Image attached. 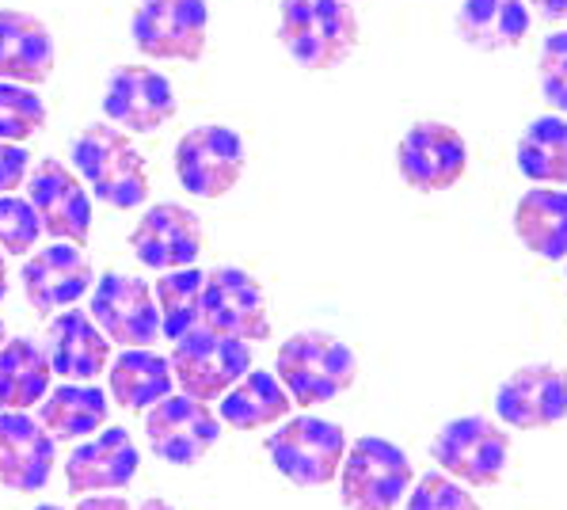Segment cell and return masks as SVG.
<instances>
[{
  "instance_id": "obj_22",
  "label": "cell",
  "mask_w": 567,
  "mask_h": 510,
  "mask_svg": "<svg viewBox=\"0 0 567 510\" xmlns=\"http://www.w3.org/2000/svg\"><path fill=\"white\" fill-rule=\"evenodd\" d=\"M54 61V34L39 16L20 12V8H0V81L39 88L50 81Z\"/></svg>"
},
{
  "instance_id": "obj_13",
  "label": "cell",
  "mask_w": 567,
  "mask_h": 510,
  "mask_svg": "<svg viewBox=\"0 0 567 510\" xmlns=\"http://www.w3.org/2000/svg\"><path fill=\"white\" fill-rule=\"evenodd\" d=\"M145 435H150V446L161 461L187 469L217 446L221 419L209 411V404L195 397H164L145 416Z\"/></svg>"
},
{
  "instance_id": "obj_3",
  "label": "cell",
  "mask_w": 567,
  "mask_h": 510,
  "mask_svg": "<svg viewBox=\"0 0 567 510\" xmlns=\"http://www.w3.org/2000/svg\"><path fill=\"white\" fill-rule=\"evenodd\" d=\"M275 369L298 408H320L359 381V355L328 332H298L278 347Z\"/></svg>"
},
{
  "instance_id": "obj_20",
  "label": "cell",
  "mask_w": 567,
  "mask_h": 510,
  "mask_svg": "<svg viewBox=\"0 0 567 510\" xmlns=\"http://www.w3.org/2000/svg\"><path fill=\"white\" fill-rule=\"evenodd\" d=\"M58 442L28 411H0V483L20 496H34L50 483Z\"/></svg>"
},
{
  "instance_id": "obj_29",
  "label": "cell",
  "mask_w": 567,
  "mask_h": 510,
  "mask_svg": "<svg viewBox=\"0 0 567 510\" xmlns=\"http://www.w3.org/2000/svg\"><path fill=\"white\" fill-rule=\"evenodd\" d=\"M514 164L537 187H567V119L540 114L529 122L514 149Z\"/></svg>"
},
{
  "instance_id": "obj_1",
  "label": "cell",
  "mask_w": 567,
  "mask_h": 510,
  "mask_svg": "<svg viewBox=\"0 0 567 510\" xmlns=\"http://www.w3.org/2000/svg\"><path fill=\"white\" fill-rule=\"evenodd\" d=\"M359 16L351 0H282L278 42L305 73H331L359 50Z\"/></svg>"
},
{
  "instance_id": "obj_10",
  "label": "cell",
  "mask_w": 567,
  "mask_h": 510,
  "mask_svg": "<svg viewBox=\"0 0 567 510\" xmlns=\"http://www.w3.org/2000/svg\"><path fill=\"white\" fill-rule=\"evenodd\" d=\"M396 172L419 195H439V191L457 187L468 172L465 134L450 122H415L396 145Z\"/></svg>"
},
{
  "instance_id": "obj_35",
  "label": "cell",
  "mask_w": 567,
  "mask_h": 510,
  "mask_svg": "<svg viewBox=\"0 0 567 510\" xmlns=\"http://www.w3.org/2000/svg\"><path fill=\"white\" fill-rule=\"evenodd\" d=\"M31 172V153L23 145L0 142V195H12L16 187L28 183Z\"/></svg>"
},
{
  "instance_id": "obj_26",
  "label": "cell",
  "mask_w": 567,
  "mask_h": 510,
  "mask_svg": "<svg viewBox=\"0 0 567 510\" xmlns=\"http://www.w3.org/2000/svg\"><path fill=\"white\" fill-rule=\"evenodd\" d=\"M290 408H293L290 392L282 389V381H278L275 374H267V369H248V374L221 397L217 419L233 430H259L270 424H282V419L290 416Z\"/></svg>"
},
{
  "instance_id": "obj_30",
  "label": "cell",
  "mask_w": 567,
  "mask_h": 510,
  "mask_svg": "<svg viewBox=\"0 0 567 510\" xmlns=\"http://www.w3.org/2000/svg\"><path fill=\"white\" fill-rule=\"evenodd\" d=\"M203 286L206 271L198 267L161 271V278L153 286L156 313H161V336L176 343L179 336H187L190 328L203 324Z\"/></svg>"
},
{
  "instance_id": "obj_40",
  "label": "cell",
  "mask_w": 567,
  "mask_h": 510,
  "mask_svg": "<svg viewBox=\"0 0 567 510\" xmlns=\"http://www.w3.org/2000/svg\"><path fill=\"white\" fill-rule=\"evenodd\" d=\"M8 343V328H4V320H0V347Z\"/></svg>"
},
{
  "instance_id": "obj_25",
  "label": "cell",
  "mask_w": 567,
  "mask_h": 510,
  "mask_svg": "<svg viewBox=\"0 0 567 510\" xmlns=\"http://www.w3.org/2000/svg\"><path fill=\"white\" fill-rule=\"evenodd\" d=\"M111 377V397L126 411H150L153 404L172 397L176 377H172V363L156 355L153 347H130L122 350L115 363L107 366Z\"/></svg>"
},
{
  "instance_id": "obj_16",
  "label": "cell",
  "mask_w": 567,
  "mask_h": 510,
  "mask_svg": "<svg viewBox=\"0 0 567 510\" xmlns=\"http://www.w3.org/2000/svg\"><path fill=\"white\" fill-rule=\"evenodd\" d=\"M103 114L126 134H156L164 122L176 119V92L168 76L150 65H118L107 76Z\"/></svg>"
},
{
  "instance_id": "obj_39",
  "label": "cell",
  "mask_w": 567,
  "mask_h": 510,
  "mask_svg": "<svg viewBox=\"0 0 567 510\" xmlns=\"http://www.w3.org/2000/svg\"><path fill=\"white\" fill-rule=\"evenodd\" d=\"M137 510H176V507H168L164 499H145V503L137 507Z\"/></svg>"
},
{
  "instance_id": "obj_28",
  "label": "cell",
  "mask_w": 567,
  "mask_h": 510,
  "mask_svg": "<svg viewBox=\"0 0 567 510\" xmlns=\"http://www.w3.org/2000/svg\"><path fill=\"white\" fill-rule=\"evenodd\" d=\"M54 369L34 339H8L0 347V411H31L50 392Z\"/></svg>"
},
{
  "instance_id": "obj_11",
  "label": "cell",
  "mask_w": 567,
  "mask_h": 510,
  "mask_svg": "<svg viewBox=\"0 0 567 510\" xmlns=\"http://www.w3.org/2000/svg\"><path fill=\"white\" fill-rule=\"evenodd\" d=\"M92 320L111 343L122 350L153 347L161 339V313H156L153 286L137 275L107 271L100 275V286L92 289Z\"/></svg>"
},
{
  "instance_id": "obj_9",
  "label": "cell",
  "mask_w": 567,
  "mask_h": 510,
  "mask_svg": "<svg viewBox=\"0 0 567 510\" xmlns=\"http://www.w3.org/2000/svg\"><path fill=\"white\" fill-rule=\"evenodd\" d=\"M130 34L153 61H203L209 8L206 0H142L130 20Z\"/></svg>"
},
{
  "instance_id": "obj_15",
  "label": "cell",
  "mask_w": 567,
  "mask_h": 510,
  "mask_svg": "<svg viewBox=\"0 0 567 510\" xmlns=\"http://www.w3.org/2000/svg\"><path fill=\"white\" fill-rule=\"evenodd\" d=\"M495 416L514 430H545L567 419V369L534 363L514 369L495 392Z\"/></svg>"
},
{
  "instance_id": "obj_8",
  "label": "cell",
  "mask_w": 567,
  "mask_h": 510,
  "mask_svg": "<svg viewBox=\"0 0 567 510\" xmlns=\"http://www.w3.org/2000/svg\"><path fill=\"white\" fill-rule=\"evenodd\" d=\"M244 164H248L244 137L229 126H217V122L187 130L176 145L179 187L187 191V195L206 198V202L229 195L240 183Z\"/></svg>"
},
{
  "instance_id": "obj_23",
  "label": "cell",
  "mask_w": 567,
  "mask_h": 510,
  "mask_svg": "<svg viewBox=\"0 0 567 510\" xmlns=\"http://www.w3.org/2000/svg\"><path fill=\"white\" fill-rule=\"evenodd\" d=\"M529 4L526 0H465L457 8V39L484 54H499V50H514L526 42L529 34Z\"/></svg>"
},
{
  "instance_id": "obj_6",
  "label": "cell",
  "mask_w": 567,
  "mask_h": 510,
  "mask_svg": "<svg viewBox=\"0 0 567 510\" xmlns=\"http://www.w3.org/2000/svg\"><path fill=\"white\" fill-rule=\"evenodd\" d=\"M431 457L450 480L465 488H495L511 461V435L495 419L461 416L434 435Z\"/></svg>"
},
{
  "instance_id": "obj_2",
  "label": "cell",
  "mask_w": 567,
  "mask_h": 510,
  "mask_svg": "<svg viewBox=\"0 0 567 510\" xmlns=\"http://www.w3.org/2000/svg\"><path fill=\"white\" fill-rule=\"evenodd\" d=\"M73 169L92 195L111 210H137L150 202V164L115 122H92L73 137Z\"/></svg>"
},
{
  "instance_id": "obj_33",
  "label": "cell",
  "mask_w": 567,
  "mask_h": 510,
  "mask_svg": "<svg viewBox=\"0 0 567 510\" xmlns=\"http://www.w3.org/2000/svg\"><path fill=\"white\" fill-rule=\"evenodd\" d=\"M540 95L556 114H567V31H553L537 58Z\"/></svg>"
},
{
  "instance_id": "obj_38",
  "label": "cell",
  "mask_w": 567,
  "mask_h": 510,
  "mask_svg": "<svg viewBox=\"0 0 567 510\" xmlns=\"http://www.w3.org/2000/svg\"><path fill=\"white\" fill-rule=\"evenodd\" d=\"M8 297V263H4V252H0V302Z\"/></svg>"
},
{
  "instance_id": "obj_31",
  "label": "cell",
  "mask_w": 567,
  "mask_h": 510,
  "mask_svg": "<svg viewBox=\"0 0 567 510\" xmlns=\"http://www.w3.org/2000/svg\"><path fill=\"white\" fill-rule=\"evenodd\" d=\"M47 130V103L23 84L0 81V142L23 145Z\"/></svg>"
},
{
  "instance_id": "obj_18",
  "label": "cell",
  "mask_w": 567,
  "mask_h": 510,
  "mask_svg": "<svg viewBox=\"0 0 567 510\" xmlns=\"http://www.w3.org/2000/svg\"><path fill=\"white\" fill-rule=\"evenodd\" d=\"M95 283V271L76 244H50L23 263V294L39 316H54L58 309H73Z\"/></svg>"
},
{
  "instance_id": "obj_19",
  "label": "cell",
  "mask_w": 567,
  "mask_h": 510,
  "mask_svg": "<svg viewBox=\"0 0 567 510\" xmlns=\"http://www.w3.org/2000/svg\"><path fill=\"white\" fill-rule=\"evenodd\" d=\"M137 465H142V453H137L130 430L107 427L69 453L65 488L69 496H107V491L130 488Z\"/></svg>"
},
{
  "instance_id": "obj_27",
  "label": "cell",
  "mask_w": 567,
  "mask_h": 510,
  "mask_svg": "<svg viewBox=\"0 0 567 510\" xmlns=\"http://www.w3.org/2000/svg\"><path fill=\"white\" fill-rule=\"evenodd\" d=\"M39 424L54 442H76V438L95 435L107 424V397L95 385L65 381L50 389L39 404Z\"/></svg>"
},
{
  "instance_id": "obj_37",
  "label": "cell",
  "mask_w": 567,
  "mask_h": 510,
  "mask_svg": "<svg viewBox=\"0 0 567 510\" xmlns=\"http://www.w3.org/2000/svg\"><path fill=\"white\" fill-rule=\"evenodd\" d=\"M76 510H130V503L122 496H84Z\"/></svg>"
},
{
  "instance_id": "obj_7",
  "label": "cell",
  "mask_w": 567,
  "mask_h": 510,
  "mask_svg": "<svg viewBox=\"0 0 567 510\" xmlns=\"http://www.w3.org/2000/svg\"><path fill=\"white\" fill-rule=\"evenodd\" d=\"M347 435L339 424L317 416L282 419V427L267 438V453L275 469L298 488H324L339 477L347 457Z\"/></svg>"
},
{
  "instance_id": "obj_24",
  "label": "cell",
  "mask_w": 567,
  "mask_h": 510,
  "mask_svg": "<svg viewBox=\"0 0 567 510\" xmlns=\"http://www.w3.org/2000/svg\"><path fill=\"white\" fill-rule=\"evenodd\" d=\"M514 236L534 252L537 259H567V191L534 187L514 206Z\"/></svg>"
},
{
  "instance_id": "obj_21",
  "label": "cell",
  "mask_w": 567,
  "mask_h": 510,
  "mask_svg": "<svg viewBox=\"0 0 567 510\" xmlns=\"http://www.w3.org/2000/svg\"><path fill=\"white\" fill-rule=\"evenodd\" d=\"M42 350H47V363L61 381L89 385L111 366V339L81 309H61L50 320Z\"/></svg>"
},
{
  "instance_id": "obj_14",
  "label": "cell",
  "mask_w": 567,
  "mask_h": 510,
  "mask_svg": "<svg viewBox=\"0 0 567 510\" xmlns=\"http://www.w3.org/2000/svg\"><path fill=\"white\" fill-rule=\"evenodd\" d=\"M28 202L39 214V225L47 236L65 244H89L92 233V198L84 183L54 156L39 161V169L28 172Z\"/></svg>"
},
{
  "instance_id": "obj_4",
  "label": "cell",
  "mask_w": 567,
  "mask_h": 510,
  "mask_svg": "<svg viewBox=\"0 0 567 510\" xmlns=\"http://www.w3.org/2000/svg\"><path fill=\"white\" fill-rule=\"evenodd\" d=\"M336 480L347 510H392L412 491L415 469L396 442L365 435L347 446Z\"/></svg>"
},
{
  "instance_id": "obj_41",
  "label": "cell",
  "mask_w": 567,
  "mask_h": 510,
  "mask_svg": "<svg viewBox=\"0 0 567 510\" xmlns=\"http://www.w3.org/2000/svg\"><path fill=\"white\" fill-rule=\"evenodd\" d=\"M34 510H61V507H54V503H42V507H34Z\"/></svg>"
},
{
  "instance_id": "obj_36",
  "label": "cell",
  "mask_w": 567,
  "mask_h": 510,
  "mask_svg": "<svg viewBox=\"0 0 567 510\" xmlns=\"http://www.w3.org/2000/svg\"><path fill=\"white\" fill-rule=\"evenodd\" d=\"M529 8L548 23H567V0H529Z\"/></svg>"
},
{
  "instance_id": "obj_12",
  "label": "cell",
  "mask_w": 567,
  "mask_h": 510,
  "mask_svg": "<svg viewBox=\"0 0 567 510\" xmlns=\"http://www.w3.org/2000/svg\"><path fill=\"white\" fill-rule=\"evenodd\" d=\"M203 324L221 336L264 343L270 339V313L264 286L244 267H214L206 271L203 286Z\"/></svg>"
},
{
  "instance_id": "obj_5",
  "label": "cell",
  "mask_w": 567,
  "mask_h": 510,
  "mask_svg": "<svg viewBox=\"0 0 567 510\" xmlns=\"http://www.w3.org/2000/svg\"><path fill=\"white\" fill-rule=\"evenodd\" d=\"M168 363L183 397L209 404L221 400L251 369V347L244 339L221 336V332L198 324V328H190L187 336L176 339Z\"/></svg>"
},
{
  "instance_id": "obj_32",
  "label": "cell",
  "mask_w": 567,
  "mask_h": 510,
  "mask_svg": "<svg viewBox=\"0 0 567 510\" xmlns=\"http://www.w3.org/2000/svg\"><path fill=\"white\" fill-rule=\"evenodd\" d=\"M39 214L28 198L0 195V252L8 255H28L39 244Z\"/></svg>"
},
{
  "instance_id": "obj_17",
  "label": "cell",
  "mask_w": 567,
  "mask_h": 510,
  "mask_svg": "<svg viewBox=\"0 0 567 510\" xmlns=\"http://www.w3.org/2000/svg\"><path fill=\"white\" fill-rule=\"evenodd\" d=\"M203 217L190 206H179V202H156L130 233V248L153 271L195 267V259L203 255Z\"/></svg>"
},
{
  "instance_id": "obj_34",
  "label": "cell",
  "mask_w": 567,
  "mask_h": 510,
  "mask_svg": "<svg viewBox=\"0 0 567 510\" xmlns=\"http://www.w3.org/2000/svg\"><path fill=\"white\" fill-rule=\"evenodd\" d=\"M408 510H480V503L465 483L439 477V472H426V477H419L412 483Z\"/></svg>"
}]
</instances>
